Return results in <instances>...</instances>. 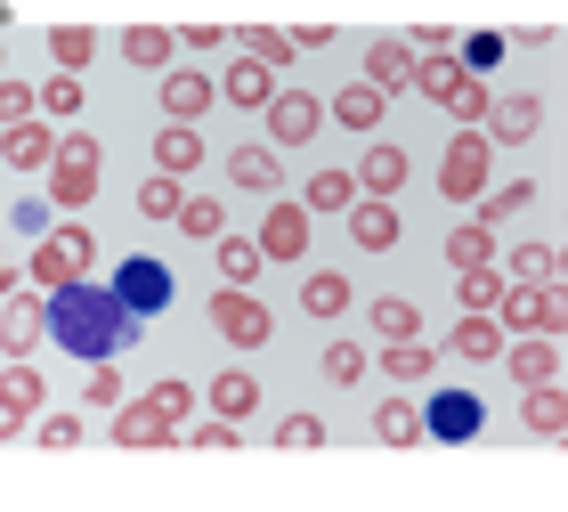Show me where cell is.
Returning <instances> with one entry per match:
<instances>
[{
	"instance_id": "14",
	"label": "cell",
	"mask_w": 568,
	"mask_h": 512,
	"mask_svg": "<svg viewBox=\"0 0 568 512\" xmlns=\"http://www.w3.org/2000/svg\"><path fill=\"white\" fill-rule=\"evenodd\" d=\"M212 98H220L212 73H195V66H171V73H163V122H187V131H195Z\"/></svg>"
},
{
	"instance_id": "37",
	"label": "cell",
	"mask_w": 568,
	"mask_h": 512,
	"mask_svg": "<svg viewBox=\"0 0 568 512\" xmlns=\"http://www.w3.org/2000/svg\"><path fill=\"white\" fill-rule=\"evenodd\" d=\"M520 203H536V188H528V179H511V188H487L479 195V228H504V220H520Z\"/></svg>"
},
{
	"instance_id": "52",
	"label": "cell",
	"mask_w": 568,
	"mask_h": 512,
	"mask_svg": "<svg viewBox=\"0 0 568 512\" xmlns=\"http://www.w3.org/2000/svg\"><path fill=\"white\" fill-rule=\"evenodd\" d=\"M276 448H325V423L317 415H284L276 423Z\"/></svg>"
},
{
	"instance_id": "19",
	"label": "cell",
	"mask_w": 568,
	"mask_h": 512,
	"mask_svg": "<svg viewBox=\"0 0 568 512\" xmlns=\"http://www.w3.org/2000/svg\"><path fill=\"white\" fill-rule=\"evenodd\" d=\"M33 415H41V374L17 358V367L0 374V431H17V423H33Z\"/></svg>"
},
{
	"instance_id": "23",
	"label": "cell",
	"mask_w": 568,
	"mask_h": 512,
	"mask_svg": "<svg viewBox=\"0 0 568 512\" xmlns=\"http://www.w3.org/2000/svg\"><path fill=\"white\" fill-rule=\"evenodd\" d=\"M227 179H236L244 195H276L284 163H276V147H236V155H227Z\"/></svg>"
},
{
	"instance_id": "50",
	"label": "cell",
	"mask_w": 568,
	"mask_h": 512,
	"mask_svg": "<svg viewBox=\"0 0 568 512\" xmlns=\"http://www.w3.org/2000/svg\"><path fill=\"white\" fill-rule=\"evenodd\" d=\"M122 399H131V391H122V374H114V358H98V367H90V406H106V415H114V406Z\"/></svg>"
},
{
	"instance_id": "39",
	"label": "cell",
	"mask_w": 568,
	"mask_h": 512,
	"mask_svg": "<svg viewBox=\"0 0 568 512\" xmlns=\"http://www.w3.org/2000/svg\"><path fill=\"white\" fill-rule=\"evenodd\" d=\"M366 325H382V342H415L423 334V318H415V301H390L382 293L374 310H366Z\"/></svg>"
},
{
	"instance_id": "29",
	"label": "cell",
	"mask_w": 568,
	"mask_h": 512,
	"mask_svg": "<svg viewBox=\"0 0 568 512\" xmlns=\"http://www.w3.org/2000/svg\"><path fill=\"white\" fill-rule=\"evenodd\" d=\"M471 82V73H463L455 58H415V90L430 98V107H455V90Z\"/></svg>"
},
{
	"instance_id": "44",
	"label": "cell",
	"mask_w": 568,
	"mask_h": 512,
	"mask_svg": "<svg viewBox=\"0 0 568 512\" xmlns=\"http://www.w3.org/2000/svg\"><path fill=\"white\" fill-rule=\"evenodd\" d=\"M220 269H227V285H252V277H261V244L252 237H220Z\"/></svg>"
},
{
	"instance_id": "33",
	"label": "cell",
	"mask_w": 568,
	"mask_h": 512,
	"mask_svg": "<svg viewBox=\"0 0 568 512\" xmlns=\"http://www.w3.org/2000/svg\"><path fill=\"white\" fill-rule=\"evenodd\" d=\"M212 406H220V415H227V423H244V415H252V406H261V382H252L244 367H227V374L212 382Z\"/></svg>"
},
{
	"instance_id": "45",
	"label": "cell",
	"mask_w": 568,
	"mask_h": 512,
	"mask_svg": "<svg viewBox=\"0 0 568 512\" xmlns=\"http://www.w3.org/2000/svg\"><path fill=\"white\" fill-rule=\"evenodd\" d=\"M179 203H187V188H179V179H163V171L139 188V212H146V220H179Z\"/></svg>"
},
{
	"instance_id": "54",
	"label": "cell",
	"mask_w": 568,
	"mask_h": 512,
	"mask_svg": "<svg viewBox=\"0 0 568 512\" xmlns=\"http://www.w3.org/2000/svg\"><path fill=\"white\" fill-rule=\"evenodd\" d=\"M284 41H293V49H325V41H333V24H293Z\"/></svg>"
},
{
	"instance_id": "43",
	"label": "cell",
	"mask_w": 568,
	"mask_h": 512,
	"mask_svg": "<svg viewBox=\"0 0 568 512\" xmlns=\"http://www.w3.org/2000/svg\"><path fill=\"white\" fill-rule=\"evenodd\" d=\"M82 114V73H58V82H41V122H73Z\"/></svg>"
},
{
	"instance_id": "8",
	"label": "cell",
	"mask_w": 568,
	"mask_h": 512,
	"mask_svg": "<svg viewBox=\"0 0 568 512\" xmlns=\"http://www.w3.org/2000/svg\"><path fill=\"white\" fill-rule=\"evenodd\" d=\"M41 334H49V293H33V285H24V293H9V301H0V350H9V358H24Z\"/></svg>"
},
{
	"instance_id": "11",
	"label": "cell",
	"mask_w": 568,
	"mask_h": 512,
	"mask_svg": "<svg viewBox=\"0 0 568 512\" xmlns=\"http://www.w3.org/2000/svg\"><path fill=\"white\" fill-rule=\"evenodd\" d=\"M114 293L131 301L139 318H154V310H163V301H171V269H163V261H146V252H131V261L114 269Z\"/></svg>"
},
{
	"instance_id": "48",
	"label": "cell",
	"mask_w": 568,
	"mask_h": 512,
	"mask_svg": "<svg viewBox=\"0 0 568 512\" xmlns=\"http://www.w3.org/2000/svg\"><path fill=\"white\" fill-rule=\"evenodd\" d=\"M33 440H41L49 455H73V448H82V415H41Z\"/></svg>"
},
{
	"instance_id": "10",
	"label": "cell",
	"mask_w": 568,
	"mask_h": 512,
	"mask_svg": "<svg viewBox=\"0 0 568 512\" xmlns=\"http://www.w3.org/2000/svg\"><path fill=\"white\" fill-rule=\"evenodd\" d=\"M252 244H261V261H301V252H308V212H301L293 195L268 203V212H261V237H252Z\"/></svg>"
},
{
	"instance_id": "36",
	"label": "cell",
	"mask_w": 568,
	"mask_h": 512,
	"mask_svg": "<svg viewBox=\"0 0 568 512\" xmlns=\"http://www.w3.org/2000/svg\"><path fill=\"white\" fill-rule=\"evenodd\" d=\"M227 41H244V58H252V66H268V73H276V66H293V41H284L276 24H244V33H227Z\"/></svg>"
},
{
	"instance_id": "6",
	"label": "cell",
	"mask_w": 568,
	"mask_h": 512,
	"mask_svg": "<svg viewBox=\"0 0 568 512\" xmlns=\"http://www.w3.org/2000/svg\"><path fill=\"white\" fill-rule=\"evenodd\" d=\"M487 318L511 334H560V285H504Z\"/></svg>"
},
{
	"instance_id": "13",
	"label": "cell",
	"mask_w": 568,
	"mask_h": 512,
	"mask_svg": "<svg viewBox=\"0 0 568 512\" xmlns=\"http://www.w3.org/2000/svg\"><path fill=\"white\" fill-rule=\"evenodd\" d=\"M398 237H406L398 203H382V195H357V203H349V244H357V252H390Z\"/></svg>"
},
{
	"instance_id": "1",
	"label": "cell",
	"mask_w": 568,
	"mask_h": 512,
	"mask_svg": "<svg viewBox=\"0 0 568 512\" xmlns=\"http://www.w3.org/2000/svg\"><path fill=\"white\" fill-rule=\"evenodd\" d=\"M146 334L139 310L122 301L114 285H65V293H49V342L73 350V358H114V350H131Z\"/></svg>"
},
{
	"instance_id": "49",
	"label": "cell",
	"mask_w": 568,
	"mask_h": 512,
	"mask_svg": "<svg viewBox=\"0 0 568 512\" xmlns=\"http://www.w3.org/2000/svg\"><path fill=\"white\" fill-rule=\"evenodd\" d=\"M179 440H195L203 455H236V423L212 415V423H195V431H179Z\"/></svg>"
},
{
	"instance_id": "3",
	"label": "cell",
	"mask_w": 568,
	"mask_h": 512,
	"mask_svg": "<svg viewBox=\"0 0 568 512\" xmlns=\"http://www.w3.org/2000/svg\"><path fill=\"white\" fill-rule=\"evenodd\" d=\"M98 195V139L90 131H58V155H49V203L82 212Z\"/></svg>"
},
{
	"instance_id": "5",
	"label": "cell",
	"mask_w": 568,
	"mask_h": 512,
	"mask_svg": "<svg viewBox=\"0 0 568 512\" xmlns=\"http://www.w3.org/2000/svg\"><path fill=\"white\" fill-rule=\"evenodd\" d=\"M438 195H447V203H479L487 195V139L479 131L447 139V155H438Z\"/></svg>"
},
{
	"instance_id": "12",
	"label": "cell",
	"mask_w": 568,
	"mask_h": 512,
	"mask_svg": "<svg viewBox=\"0 0 568 512\" xmlns=\"http://www.w3.org/2000/svg\"><path fill=\"white\" fill-rule=\"evenodd\" d=\"M504 367L520 391H536V382H560V334H520V342H504Z\"/></svg>"
},
{
	"instance_id": "38",
	"label": "cell",
	"mask_w": 568,
	"mask_h": 512,
	"mask_svg": "<svg viewBox=\"0 0 568 512\" xmlns=\"http://www.w3.org/2000/svg\"><path fill=\"white\" fill-rule=\"evenodd\" d=\"M455 285H463V310L487 318V310H496V293H504V269L496 261H487V269H455Z\"/></svg>"
},
{
	"instance_id": "51",
	"label": "cell",
	"mask_w": 568,
	"mask_h": 512,
	"mask_svg": "<svg viewBox=\"0 0 568 512\" xmlns=\"http://www.w3.org/2000/svg\"><path fill=\"white\" fill-rule=\"evenodd\" d=\"M406 49H415V58H455V24H415V41H406Z\"/></svg>"
},
{
	"instance_id": "7",
	"label": "cell",
	"mask_w": 568,
	"mask_h": 512,
	"mask_svg": "<svg viewBox=\"0 0 568 512\" xmlns=\"http://www.w3.org/2000/svg\"><path fill=\"white\" fill-rule=\"evenodd\" d=\"M114 448L122 455H163V448H179V423H163L146 399H122L114 406Z\"/></svg>"
},
{
	"instance_id": "34",
	"label": "cell",
	"mask_w": 568,
	"mask_h": 512,
	"mask_svg": "<svg viewBox=\"0 0 568 512\" xmlns=\"http://www.w3.org/2000/svg\"><path fill=\"white\" fill-rule=\"evenodd\" d=\"M455 358H471V367L504 358V325H496V318H463V325H455Z\"/></svg>"
},
{
	"instance_id": "26",
	"label": "cell",
	"mask_w": 568,
	"mask_h": 512,
	"mask_svg": "<svg viewBox=\"0 0 568 512\" xmlns=\"http://www.w3.org/2000/svg\"><path fill=\"white\" fill-rule=\"evenodd\" d=\"M220 98H227V107H252V114H261L268 98H276V73L244 58V66H227V82H220Z\"/></svg>"
},
{
	"instance_id": "17",
	"label": "cell",
	"mask_w": 568,
	"mask_h": 512,
	"mask_svg": "<svg viewBox=\"0 0 568 512\" xmlns=\"http://www.w3.org/2000/svg\"><path fill=\"white\" fill-rule=\"evenodd\" d=\"M366 90H382V98H398V90H415V49H406V41H390V33H382V41L366 49Z\"/></svg>"
},
{
	"instance_id": "32",
	"label": "cell",
	"mask_w": 568,
	"mask_h": 512,
	"mask_svg": "<svg viewBox=\"0 0 568 512\" xmlns=\"http://www.w3.org/2000/svg\"><path fill=\"white\" fill-rule=\"evenodd\" d=\"M333 122H349V131H382V90H366V82L333 90Z\"/></svg>"
},
{
	"instance_id": "28",
	"label": "cell",
	"mask_w": 568,
	"mask_h": 512,
	"mask_svg": "<svg viewBox=\"0 0 568 512\" xmlns=\"http://www.w3.org/2000/svg\"><path fill=\"white\" fill-rule=\"evenodd\" d=\"M520 415H528V431H536V440H560V431H568V399H560V382H536Z\"/></svg>"
},
{
	"instance_id": "47",
	"label": "cell",
	"mask_w": 568,
	"mask_h": 512,
	"mask_svg": "<svg viewBox=\"0 0 568 512\" xmlns=\"http://www.w3.org/2000/svg\"><path fill=\"white\" fill-rule=\"evenodd\" d=\"M487 98H496V90H487L479 73H471V82L455 90V107H447V114H455V131H479V122H487Z\"/></svg>"
},
{
	"instance_id": "20",
	"label": "cell",
	"mask_w": 568,
	"mask_h": 512,
	"mask_svg": "<svg viewBox=\"0 0 568 512\" xmlns=\"http://www.w3.org/2000/svg\"><path fill=\"white\" fill-rule=\"evenodd\" d=\"M374 440L382 448H423V406L406 399V391H390V399L374 406Z\"/></svg>"
},
{
	"instance_id": "42",
	"label": "cell",
	"mask_w": 568,
	"mask_h": 512,
	"mask_svg": "<svg viewBox=\"0 0 568 512\" xmlns=\"http://www.w3.org/2000/svg\"><path fill=\"white\" fill-rule=\"evenodd\" d=\"M49 58H58L65 73L90 66V58H98V33H90V24H58V33H49Z\"/></svg>"
},
{
	"instance_id": "22",
	"label": "cell",
	"mask_w": 568,
	"mask_h": 512,
	"mask_svg": "<svg viewBox=\"0 0 568 512\" xmlns=\"http://www.w3.org/2000/svg\"><path fill=\"white\" fill-rule=\"evenodd\" d=\"M195 163H203V131H187V122L154 131V171H163V179H187Z\"/></svg>"
},
{
	"instance_id": "2",
	"label": "cell",
	"mask_w": 568,
	"mask_h": 512,
	"mask_svg": "<svg viewBox=\"0 0 568 512\" xmlns=\"http://www.w3.org/2000/svg\"><path fill=\"white\" fill-rule=\"evenodd\" d=\"M90 261H98V237H90L82 220H65L58 237L33 244V261H24V285H33V293H65V285H82V277H90Z\"/></svg>"
},
{
	"instance_id": "41",
	"label": "cell",
	"mask_w": 568,
	"mask_h": 512,
	"mask_svg": "<svg viewBox=\"0 0 568 512\" xmlns=\"http://www.w3.org/2000/svg\"><path fill=\"white\" fill-rule=\"evenodd\" d=\"M33 114H41V90L17 82V73H0V131H17V122H33Z\"/></svg>"
},
{
	"instance_id": "24",
	"label": "cell",
	"mask_w": 568,
	"mask_h": 512,
	"mask_svg": "<svg viewBox=\"0 0 568 512\" xmlns=\"http://www.w3.org/2000/svg\"><path fill=\"white\" fill-rule=\"evenodd\" d=\"M122 58H131V66H154V73H171L179 33H171V24H131V33H122Z\"/></svg>"
},
{
	"instance_id": "16",
	"label": "cell",
	"mask_w": 568,
	"mask_h": 512,
	"mask_svg": "<svg viewBox=\"0 0 568 512\" xmlns=\"http://www.w3.org/2000/svg\"><path fill=\"white\" fill-rule=\"evenodd\" d=\"M487 415H479V399L471 391H438L430 406H423V440H471Z\"/></svg>"
},
{
	"instance_id": "31",
	"label": "cell",
	"mask_w": 568,
	"mask_h": 512,
	"mask_svg": "<svg viewBox=\"0 0 568 512\" xmlns=\"http://www.w3.org/2000/svg\"><path fill=\"white\" fill-rule=\"evenodd\" d=\"M349 203H357V179L349 171H317L301 188V212H349Z\"/></svg>"
},
{
	"instance_id": "55",
	"label": "cell",
	"mask_w": 568,
	"mask_h": 512,
	"mask_svg": "<svg viewBox=\"0 0 568 512\" xmlns=\"http://www.w3.org/2000/svg\"><path fill=\"white\" fill-rule=\"evenodd\" d=\"M496 58H504V41H496V33H479V41H471V66H463V73H479V66H496Z\"/></svg>"
},
{
	"instance_id": "15",
	"label": "cell",
	"mask_w": 568,
	"mask_h": 512,
	"mask_svg": "<svg viewBox=\"0 0 568 512\" xmlns=\"http://www.w3.org/2000/svg\"><path fill=\"white\" fill-rule=\"evenodd\" d=\"M536 122H545V107L520 90V98H487V122H479V139H504V147H528L536 139Z\"/></svg>"
},
{
	"instance_id": "18",
	"label": "cell",
	"mask_w": 568,
	"mask_h": 512,
	"mask_svg": "<svg viewBox=\"0 0 568 512\" xmlns=\"http://www.w3.org/2000/svg\"><path fill=\"white\" fill-rule=\"evenodd\" d=\"M0 155H9V171H49V155H58V122H17L9 139H0Z\"/></svg>"
},
{
	"instance_id": "46",
	"label": "cell",
	"mask_w": 568,
	"mask_h": 512,
	"mask_svg": "<svg viewBox=\"0 0 568 512\" xmlns=\"http://www.w3.org/2000/svg\"><path fill=\"white\" fill-rule=\"evenodd\" d=\"M146 406H154L163 423H179V431H187V415H195V391H187V382H154V391H146Z\"/></svg>"
},
{
	"instance_id": "35",
	"label": "cell",
	"mask_w": 568,
	"mask_h": 512,
	"mask_svg": "<svg viewBox=\"0 0 568 512\" xmlns=\"http://www.w3.org/2000/svg\"><path fill=\"white\" fill-rule=\"evenodd\" d=\"M382 358H390V382H430V367H438V350L415 334V342H382Z\"/></svg>"
},
{
	"instance_id": "53",
	"label": "cell",
	"mask_w": 568,
	"mask_h": 512,
	"mask_svg": "<svg viewBox=\"0 0 568 512\" xmlns=\"http://www.w3.org/2000/svg\"><path fill=\"white\" fill-rule=\"evenodd\" d=\"M357 374H366V350H357V342H333V350H325V382H357Z\"/></svg>"
},
{
	"instance_id": "25",
	"label": "cell",
	"mask_w": 568,
	"mask_h": 512,
	"mask_svg": "<svg viewBox=\"0 0 568 512\" xmlns=\"http://www.w3.org/2000/svg\"><path fill=\"white\" fill-rule=\"evenodd\" d=\"M301 310H308V318H342V310H349V277H342V269H308V277H301Z\"/></svg>"
},
{
	"instance_id": "4",
	"label": "cell",
	"mask_w": 568,
	"mask_h": 512,
	"mask_svg": "<svg viewBox=\"0 0 568 512\" xmlns=\"http://www.w3.org/2000/svg\"><path fill=\"white\" fill-rule=\"evenodd\" d=\"M212 325H220V334H227V342H236V350H261V342L276 334V318H268V301H261V293H252V285H220V293H212Z\"/></svg>"
},
{
	"instance_id": "9",
	"label": "cell",
	"mask_w": 568,
	"mask_h": 512,
	"mask_svg": "<svg viewBox=\"0 0 568 512\" xmlns=\"http://www.w3.org/2000/svg\"><path fill=\"white\" fill-rule=\"evenodd\" d=\"M317 122H325V98H308V90H276L268 98V139L276 147H308Z\"/></svg>"
},
{
	"instance_id": "21",
	"label": "cell",
	"mask_w": 568,
	"mask_h": 512,
	"mask_svg": "<svg viewBox=\"0 0 568 512\" xmlns=\"http://www.w3.org/2000/svg\"><path fill=\"white\" fill-rule=\"evenodd\" d=\"M349 179H357L366 195H382V203H390V195L406 188V147H366V163H357Z\"/></svg>"
},
{
	"instance_id": "40",
	"label": "cell",
	"mask_w": 568,
	"mask_h": 512,
	"mask_svg": "<svg viewBox=\"0 0 568 512\" xmlns=\"http://www.w3.org/2000/svg\"><path fill=\"white\" fill-rule=\"evenodd\" d=\"M179 228H187V237H227V203L220 195H187V203H179Z\"/></svg>"
},
{
	"instance_id": "30",
	"label": "cell",
	"mask_w": 568,
	"mask_h": 512,
	"mask_svg": "<svg viewBox=\"0 0 568 512\" xmlns=\"http://www.w3.org/2000/svg\"><path fill=\"white\" fill-rule=\"evenodd\" d=\"M504 261H511L504 285H552L560 277V244H520V252H504Z\"/></svg>"
},
{
	"instance_id": "27",
	"label": "cell",
	"mask_w": 568,
	"mask_h": 512,
	"mask_svg": "<svg viewBox=\"0 0 568 512\" xmlns=\"http://www.w3.org/2000/svg\"><path fill=\"white\" fill-rule=\"evenodd\" d=\"M487 261H496V228L455 220V237H447V269H487Z\"/></svg>"
}]
</instances>
